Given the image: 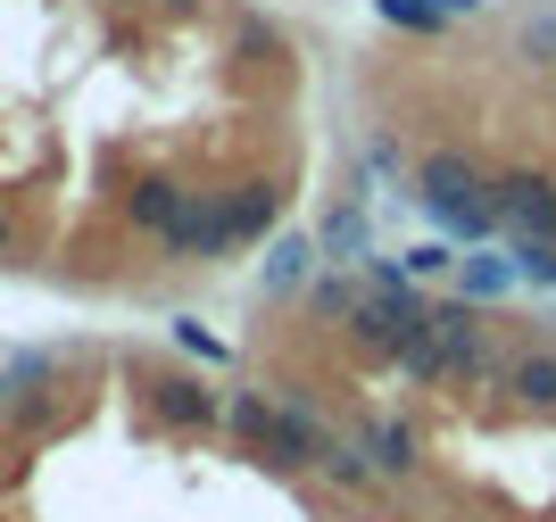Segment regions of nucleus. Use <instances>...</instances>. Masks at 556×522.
<instances>
[{
	"label": "nucleus",
	"instance_id": "obj_8",
	"mask_svg": "<svg viewBox=\"0 0 556 522\" xmlns=\"http://www.w3.org/2000/svg\"><path fill=\"white\" fill-rule=\"evenodd\" d=\"M184 200H191V191H184L175 175H141L134 191H125V225L150 232V241H166V232H175V216H184Z\"/></svg>",
	"mask_w": 556,
	"mask_h": 522
},
{
	"label": "nucleus",
	"instance_id": "obj_15",
	"mask_svg": "<svg viewBox=\"0 0 556 522\" xmlns=\"http://www.w3.org/2000/svg\"><path fill=\"white\" fill-rule=\"evenodd\" d=\"M391 373H399L407 390H448V348L432 341V332H416V341H399Z\"/></svg>",
	"mask_w": 556,
	"mask_h": 522
},
{
	"label": "nucleus",
	"instance_id": "obj_6",
	"mask_svg": "<svg viewBox=\"0 0 556 522\" xmlns=\"http://www.w3.org/2000/svg\"><path fill=\"white\" fill-rule=\"evenodd\" d=\"M316 250H325V266H366L374 250V207L366 200H332L325 207V225H316Z\"/></svg>",
	"mask_w": 556,
	"mask_h": 522
},
{
	"label": "nucleus",
	"instance_id": "obj_16",
	"mask_svg": "<svg viewBox=\"0 0 556 522\" xmlns=\"http://www.w3.org/2000/svg\"><path fill=\"white\" fill-rule=\"evenodd\" d=\"M523 291L515 282V257H457V298H473V307H490V298Z\"/></svg>",
	"mask_w": 556,
	"mask_h": 522
},
{
	"label": "nucleus",
	"instance_id": "obj_23",
	"mask_svg": "<svg viewBox=\"0 0 556 522\" xmlns=\"http://www.w3.org/2000/svg\"><path fill=\"white\" fill-rule=\"evenodd\" d=\"M9 390H17V382H9V373H0V398H9Z\"/></svg>",
	"mask_w": 556,
	"mask_h": 522
},
{
	"label": "nucleus",
	"instance_id": "obj_2",
	"mask_svg": "<svg viewBox=\"0 0 556 522\" xmlns=\"http://www.w3.org/2000/svg\"><path fill=\"white\" fill-rule=\"evenodd\" d=\"M141 407H150V423H166V432H184V440L225 432L216 382H200V373H184V365H150V373H141Z\"/></svg>",
	"mask_w": 556,
	"mask_h": 522
},
{
	"label": "nucleus",
	"instance_id": "obj_4",
	"mask_svg": "<svg viewBox=\"0 0 556 522\" xmlns=\"http://www.w3.org/2000/svg\"><path fill=\"white\" fill-rule=\"evenodd\" d=\"M490 191H498L507 241H556V175L548 166H507V175H490Z\"/></svg>",
	"mask_w": 556,
	"mask_h": 522
},
{
	"label": "nucleus",
	"instance_id": "obj_14",
	"mask_svg": "<svg viewBox=\"0 0 556 522\" xmlns=\"http://www.w3.org/2000/svg\"><path fill=\"white\" fill-rule=\"evenodd\" d=\"M366 298V273H349V266H325L316 282H307V316L316 323H349V307Z\"/></svg>",
	"mask_w": 556,
	"mask_h": 522
},
{
	"label": "nucleus",
	"instance_id": "obj_21",
	"mask_svg": "<svg viewBox=\"0 0 556 522\" xmlns=\"http://www.w3.org/2000/svg\"><path fill=\"white\" fill-rule=\"evenodd\" d=\"M9 257H17V225H9V216H0V266H9Z\"/></svg>",
	"mask_w": 556,
	"mask_h": 522
},
{
	"label": "nucleus",
	"instance_id": "obj_11",
	"mask_svg": "<svg viewBox=\"0 0 556 522\" xmlns=\"http://www.w3.org/2000/svg\"><path fill=\"white\" fill-rule=\"evenodd\" d=\"M374 17L382 25H399V34H448L457 17H482V0H374Z\"/></svg>",
	"mask_w": 556,
	"mask_h": 522
},
{
	"label": "nucleus",
	"instance_id": "obj_1",
	"mask_svg": "<svg viewBox=\"0 0 556 522\" xmlns=\"http://www.w3.org/2000/svg\"><path fill=\"white\" fill-rule=\"evenodd\" d=\"M407 191L424 200V216L448 232V241H507V216H498V191H490L482 158L457 150V141H432L407 166Z\"/></svg>",
	"mask_w": 556,
	"mask_h": 522
},
{
	"label": "nucleus",
	"instance_id": "obj_5",
	"mask_svg": "<svg viewBox=\"0 0 556 522\" xmlns=\"http://www.w3.org/2000/svg\"><path fill=\"white\" fill-rule=\"evenodd\" d=\"M349 440L374 456V473H382V481H416V464H424V440H416L407 415H357Z\"/></svg>",
	"mask_w": 556,
	"mask_h": 522
},
{
	"label": "nucleus",
	"instance_id": "obj_9",
	"mask_svg": "<svg viewBox=\"0 0 556 522\" xmlns=\"http://www.w3.org/2000/svg\"><path fill=\"white\" fill-rule=\"evenodd\" d=\"M275 423H282V398L275 390H225V432L241 440V448H275Z\"/></svg>",
	"mask_w": 556,
	"mask_h": 522
},
{
	"label": "nucleus",
	"instance_id": "obj_10",
	"mask_svg": "<svg viewBox=\"0 0 556 522\" xmlns=\"http://www.w3.org/2000/svg\"><path fill=\"white\" fill-rule=\"evenodd\" d=\"M507 398L523 415H556V348L532 341V348H515V373H507Z\"/></svg>",
	"mask_w": 556,
	"mask_h": 522
},
{
	"label": "nucleus",
	"instance_id": "obj_7",
	"mask_svg": "<svg viewBox=\"0 0 556 522\" xmlns=\"http://www.w3.org/2000/svg\"><path fill=\"white\" fill-rule=\"evenodd\" d=\"M225 216H232V250L266 241V232H275V216H282V182H275V175L232 182V191H225Z\"/></svg>",
	"mask_w": 556,
	"mask_h": 522
},
{
	"label": "nucleus",
	"instance_id": "obj_20",
	"mask_svg": "<svg viewBox=\"0 0 556 522\" xmlns=\"http://www.w3.org/2000/svg\"><path fill=\"white\" fill-rule=\"evenodd\" d=\"M399 266H407V282H424V273H441V266H457V250H448V241H416V250L399 257Z\"/></svg>",
	"mask_w": 556,
	"mask_h": 522
},
{
	"label": "nucleus",
	"instance_id": "obj_18",
	"mask_svg": "<svg viewBox=\"0 0 556 522\" xmlns=\"http://www.w3.org/2000/svg\"><path fill=\"white\" fill-rule=\"evenodd\" d=\"M175 348H184V357H200V365H225V341H216L200 316H175Z\"/></svg>",
	"mask_w": 556,
	"mask_h": 522
},
{
	"label": "nucleus",
	"instance_id": "obj_13",
	"mask_svg": "<svg viewBox=\"0 0 556 522\" xmlns=\"http://www.w3.org/2000/svg\"><path fill=\"white\" fill-rule=\"evenodd\" d=\"M316 473H325L332 489H349V498H374V489H382V473H374V456L357 448V440H349V432L332 440L325 456H316Z\"/></svg>",
	"mask_w": 556,
	"mask_h": 522
},
{
	"label": "nucleus",
	"instance_id": "obj_24",
	"mask_svg": "<svg viewBox=\"0 0 556 522\" xmlns=\"http://www.w3.org/2000/svg\"><path fill=\"white\" fill-rule=\"evenodd\" d=\"M0 481H9V473H0Z\"/></svg>",
	"mask_w": 556,
	"mask_h": 522
},
{
	"label": "nucleus",
	"instance_id": "obj_12",
	"mask_svg": "<svg viewBox=\"0 0 556 522\" xmlns=\"http://www.w3.org/2000/svg\"><path fill=\"white\" fill-rule=\"evenodd\" d=\"M316 266H325V250H316V232H282L275 250H266V291H275V298L307 291V282H316Z\"/></svg>",
	"mask_w": 556,
	"mask_h": 522
},
{
	"label": "nucleus",
	"instance_id": "obj_17",
	"mask_svg": "<svg viewBox=\"0 0 556 522\" xmlns=\"http://www.w3.org/2000/svg\"><path fill=\"white\" fill-rule=\"evenodd\" d=\"M507 257L523 291H556V241H507Z\"/></svg>",
	"mask_w": 556,
	"mask_h": 522
},
{
	"label": "nucleus",
	"instance_id": "obj_25",
	"mask_svg": "<svg viewBox=\"0 0 556 522\" xmlns=\"http://www.w3.org/2000/svg\"><path fill=\"white\" fill-rule=\"evenodd\" d=\"M548 75H556V67H548Z\"/></svg>",
	"mask_w": 556,
	"mask_h": 522
},
{
	"label": "nucleus",
	"instance_id": "obj_3",
	"mask_svg": "<svg viewBox=\"0 0 556 522\" xmlns=\"http://www.w3.org/2000/svg\"><path fill=\"white\" fill-rule=\"evenodd\" d=\"M166 266H225L232 257V216H225V191H191L184 216H175V232L159 241Z\"/></svg>",
	"mask_w": 556,
	"mask_h": 522
},
{
	"label": "nucleus",
	"instance_id": "obj_19",
	"mask_svg": "<svg viewBox=\"0 0 556 522\" xmlns=\"http://www.w3.org/2000/svg\"><path fill=\"white\" fill-rule=\"evenodd\" d=\"M515 42H523V59L556 67V9H548V17H523V34H515Z\"/></svg>",
	"mask_w": 556,
	"mask_h": 522
},
{
	"label": "nucleus",
	"instance_id": "obj_22",
	"mask_svg": "<svg viewBox=\"0 0 556 522\" xmlns=\"http://www.w3.org/2000/svg\"><path fill=\"white\" fill-rule=\"evenodd\" d=\"M159 9H200V0H159Z\"/></svg>",
	"mask_w": 556,
	"mask_h": 522
}]
</instances>
